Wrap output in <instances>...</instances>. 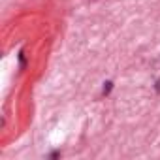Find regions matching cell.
<instances>
[{
  "instance_id": "cell-1",
  "label": "cell",
  "mask_w": 160,
  "mask_h": 160,
  "mask_svg": "<svg viewBox=\"0 0 160 160\" xmlns=\"http://www.w3.org/2000/svg\"><path fill=\"white\" fill-rule=\"evenodd\" d=\"M111 89H113V83H111V81H106V83H104L102 92H104V94H109V92H111Z\"/></svg>"
},
{
  "instance_id": "cell-2",
  "label": "cell",
  "mask_w": 160,
  "mask_h": 160,
  "mask_svg": "<svg viewBox=\"0 0 160 160\" xmlns=\"http://www.w3.org/2000/svg\"><path fill=\"white\" fill-rule=\"evenodd\" d=\"M156 91L160 92V81H156Z\"/></svg>"
}]
</instances>
